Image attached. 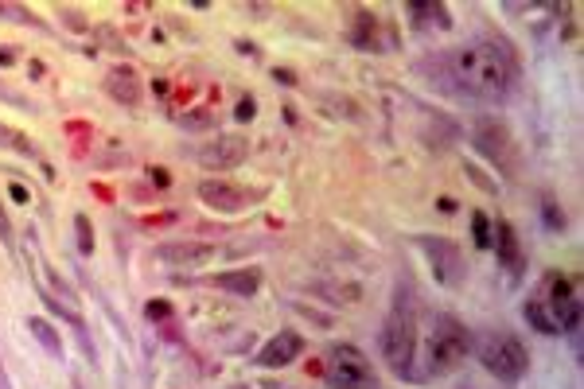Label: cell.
I'll return each instance as SVG.
<instances>
[{"label":"cell","instance_id":"cell-33","mask_svg":"<svg viewBox=\"0 0 584 389\" xmlns=\"http://www.w3.org/2000/svg\"><path fill=\"white\" fill-rule=\"evenodd\" d=\"M152 183H156V187H168V176H164V168H156V172H152Z\"/></svg>","mask_w":584,"mask_h":389},{"label":"cell","instance_id":"cell-26","mask_svg":"<svg viewBox=\"0 0 584 389\" xmlns=\"http://www.w3.org/2000/svg\"><path fill=\"white\" fill-rule=\"evenodd\" d=\"M74 230H78V253L90 257L94 253V226H90V218L86 214H74Z\"/></svg>","mask_w":584,"mask_h":389},{"label":"cell","instance_id":"cell-8","mask_svg":"<svg viewBox=\"0 0 584 389\" xmlns=\"http://www.w3.org/2000/svg\"><path fill=\"white\" fill-rule=\"evenodd\" d=\"M417 249L429 257V265H433V277L440 284H448V288H460L464 277H468V265H464V253L456 242H448V238H429V234H421V238H413Z\"/></svg>","mask_w":584,"mask_h":389},{"label":"cell","instance_id":"cell-23","mask_svg":"<svg viewBox=\"0 0 584 389\" xmlns=\"http://www.w3.org/2000/svg\"><path fill=\"white\" fill-rule=\"evenodd\" d=\"M180 125L191 133H203V129H215L219 117H215V109H187V113H180Z\"/></svg>","mask_w":584,"mask_h":389},{"label":"cell","instance_id":"cell-12","mask_svg":"<svg viewBox=\"0 0 584 389\" xmlns=\"http://www.w3.org/2000/svg\"><path fill=\"white\" fill-rule=\"evenodd\" d=\"M491 246L499 253V265L507 269V277L522 281V273H526V249H522V242H518V234H514V226L507 218H499L491 226Z\"/></svg>","mask_w":584,"mask_h":389},{"label":"cell","instance_id":"cell-21","mask_svg":"<svg viewBox=\"0 0 584 389\" xmlns=\"http://www.w3.org/2000/svg\"><path fill=\"white\" fill-rule=\"evenodd\" d=\"M0 148H12V152H20V156H36V144L28 141L20 129L4 125V121H0Z\"/></svg>","mask_w":584,"mask_h":389},{"label":"cell","instance_id":"cell-19","mask_svg":"<svg viewBox=\"0 0 584 389\" xmlns=\"http://www.w3.org/2000/svg\"><path fill=\"white\" fill-rule=\"evenodd\" d=\"M522 316H526V323H530L534 331H542V335H561L557 323H553V316L546 312V304H542L538 296H530V300L522 304Z\"/></svg>","mask_w":584,"mask_h":389},{"label":"cell","instance_id":"cell-10","mask_svg":"<svg viewBox=\"0 0 584 389\" xmlns=\"http://www.w3.org/2000/svg\"><path fill=\"white\" fill-rule=\"evenodd\" d=\"M257 195L261 191H246V187H238L230 179H203L199 183V199L219 214H242L246 207H254Z\"/></svg>","mask_w":584,"mask_h":389},{"label":"cell","instance_id":"cell-11","mask_svg":"<svg viewBox=\"0 0 584 389\" xmlns=\"http://www.w3.org/2000/svg\"><path fill=\"white\" fill-rule=\"evenodd\" d=\"M152 257L160 265H172V269H203L219 257V246H211V242H160Z\"/></svg>","mask_w":584,"mask_h":389},{"label":"cell","instance_id":"cell-15","mask_svg":"<svg viewBox=\"0 0 584 389\" xmlns=\"http://www.w3.org/2000/svg\"><path fill=\"white\" fill-rule=\"evenodd\" d=\"M215 288H222L226 296H238V300H250L257 296V288H261V269L257 265H242V269H226L219 277H211Z\"/></svg>","mask_w":584,"mask_h":389},{"label":"cell","instance_id":"cell-31","mask_svg":"<svg viewBox=\"0 0 584 389\" xmlns=\"http://www.w3.org/2000/svg\"><path fill=\"white\" fill-rule=\"evenodd\" d=\"M8 195H12L16 203H28V187H24V183H8Z\"/></svg>","mask_w":584,"mask_h":389},{"label":"cell","instance_id":"cell-6","mask_svg":"<svg viewBox=\"0 0 584 389\" xmlns=\"http://www.w3.org/2000/svg\"><path fill=\"white\" fill-rule=\"evenodd\" d=\"M324 382H328V389H378V374L355 343H339L328 351Z\"/></svg>","mask_w":584,"mask_h":389},{"label":"cell","instance_id":"cell-34","mask_svg":"<svg viewBox=\"0 0 584 389\" xmlns=\"http://www.w3.org/2000/svg\"><path fill=\"white\" fill-rule=\"evenodd\" d=\"M0 389H12V382H8V374H4V366H0Z\"/></svg>","mask_w":584,"mask_h":389},{"label":"cell","instance_id":"cell-30","mask_svg":"<svg viewBox=\"0 0 584 389\" xmlns=\"http://www.w3.org/2000/svg\"><path fill=\"white\" fill-rule=\"evenodd\" d=\"M0 242H4V246L12 242V222H8V214H4V207H0Z\"/></svg>","mask_w":584,"mask_h":389},{"label":"cell","instance_id":"cell-3","mask_svg":"<svg viewBox=\"0 0 584 389\" xmlns=\"http://www.w3.org/2000/svg\"><path fill=\"white\" fill-rule=\"evenodd\" d=\"M475 354H479L483 370L491 378L507 382V386L522 382L526 370H530V351L522 347V339L511 335V331H483L479 343H475Z\"/></svg>","mask_w":584,"mask_h":389},{"label":"cell","instance_id":"cell-28","mask_svg":"<svg viewBox=\"0 0 584 389\" xmlns=\"http://www.w3.org/2000/svg\"><path fill=\"white\" fill-rule=\"evenodd\" d=\"M0 102H8V106H16V109H32V102H28L20 90H12V86H4V82H0Z\"/></svg>","mask_w":584,"mask_h":389},{"label":"cell","instance_id":"cell-7","mask_svg":"<svg viewBox=\"0 0 584 389\" xmlns=\"http://www.w3.org/2000/svg\"><path fill=\"white\" fill-rule=\"evenodd\" d=\"M538 300L546 304L557 331H581V300H577V288L565 273H549Z\"/></svg>","mask_w":584,"mask_h":389},{"label":"cell","instance_id":"cell-35","mask_svg":"<svg viewBox=\"0 0 584 389\" xmlns=\"http://www.w3.org/2000/svg\"><path fill=\"white\" fill-rule=\"evenodd\" d=\"M222 389H250V386H242V382H234V386H222Z\"/></svg>","mask_w":584,"mask_h":389},{"label":"cell","instance_id":"cell-22","mask_svg":"<svg viewBox=\"0 0 584 389\" xmlns=\"http://www.w3.org/2000/svg\"><path fill=\"white\" fill-rule=\"evenodd\" d=\"M542 222H546L549 234H565V211H561V203L553 199V195H542Z\"/></svg>","mask_w":584,"mask_h":389},{"label":"cell","instance_id":"cell-29","mask_svg":"<svg viewBox=\"0 0 584 389\" xmlns=\"http://www.w3.org/2000/svg\"><path fill=\"white\" fill-rule=\"evenodd\" d=\"M234 117H238V121H254V117H257V102H254V98H242V102H238V109H234Z\"/></svg>","mask_w":584,"mask_h":389},{"label":"cell","instance_id":"cell-25","mask_svg":"<svg viewBox=\"0 0 584 389\" xmlns=\"http://www.w3.org/2000/svg\"><path fill=\"white\" fill-rule=\"evenodd\" d=\"M472 242L475 249H491V218L483 211H472Z\"/></svg>","mask_w":584,"mask_h":389},{"label":"cell","instance_id":"cell-18","mask_svg":"<svg viewBox=\"0 0 584 389\" xmlns=\"http://www.w3.org/2000/svg\"><path fill=\"white\" fill-rule=\"evenodd\" d=\"M24 327L32 331V339H36V343L43 347V351L51 354V358H59V362H63V335L55 331V323H51V319L32 316L28 323H24Z\"/></svg>","mask_w":584,"mask_h":389},{"label":"cell","instance_id":"cell-27","mask_svg":"<svg viewBox=\"0 0 584 389\" xmlns=\"http://www.w3.org/2000/svg\"><path fill=\"white\" fill-rule=\"evenodd\" d=\"M55 12H59V20H63L71 32H90V20H82V12H78V8L63 4V8H55Z\"/></svg>","mask_w":584,"mask_h":389},{"label":"cell","instance_id":"cell-20","mask_svg":"<svg viewBox=\"0 0 584 389\" xmlns=\"http://www.w3.org/2000/svg\"><path fill=\"white\" fill-rule=\"evenodd\" d=\"M0 20H12V24H24V28H47L43 20H39L32 8H24V4H8V0H0Z\"/></svg>","mask_w":584,"mask_h":389},{"label":"cell","instance_id":"cell-14","mask_svg":"<svg viewBox=\"0 0 584 389\" xmlns=\"http://www.w3.org/2000/svg\"><path fill=\"white\" fill-rule=\"evenodd\" d=\"M106 94H110L117 106L141 109V102H145V82H141V74L133 71V67H113L106 74Z\"/></svg>","mask_w":584,"mask_h":389},{"label":"cell","instance_id":"cell-2","mask_svg":"<svg viewBox=\"0 0 584 389\" xmlns=\"http://www.w3.org/2000/svg\"><path fill=\"white\" fill-rule=\"evenodd\" d=\"M405 296L398 292V304L390 308V316L378 327V354L398 378L413 374V354H417V319H413V308H409Z\"/></svg>","mask_w":584,"mask_h":389},{"label":"cell","instance_id":"cell-1","mask_svg":"<svg viewBox=\"0 0 584 389\" xmlns=\"http://www.w3.org/2000/svg\"><path fill=\"white\" fill-rule=\"evenodd\" d=\"M417 71L433 74L444 90L460 94V98H475V102H507L511 90L518 86V55L511 43L503 39H479L468 47L444 51L437 59L417 63Z\"/></svg>","mask_w":584,"mask_h":389},{"label":"cell","instance_id":"cell-32","mask_svg":"<svg viewBox=\"0 0 584 389\" xmlns=\"http://www.w3.org/2000/svg\"><path fill=\"white\" fill-rule=\"evenodd\" d=\"M12 63H16V51H12V47H4V51H0V67H12Z\"/></svg>","mask_w":584,"mask_h":389},{"label":"cell","instance_id":"cell-17","mask_svg":"<svg viewBox=\"0 0 584 389\" xmlns=\"http://www.w3.org/2000/svg\"><path fill=\"white\" fill-rule=\"evenodd\" d=\"M405 12L421 24V28H452V16H448V4H433V0H409Z\"/></svg>","mask_w":584,"mask_h":389},{"label":"cell","instance_id":"cell-16","mask_svg":"<svg viewBox=\"0 0 584 389\" xmlns=\"http://www.w3.org/2000/svg\"><path fill=\"white\" fill-rule=\"evenodd\" d=\"M347 39H351L359 51H378V16L366 12V8H355V12H351Z\"/></svg>","mask_w":584,"mask_h":389},{"label":"cell","instance_id":"cell-4","mask_svg":"<svg viewBox=\"0 0 584 389\" xmlns=\"http://www.w3.org/2000/svg\"><path fill=\"white\" fill-rule=\"evenodd\" d=\"M472 144H475V152H479L495 172H503L507 179L518 172V144H514L511 125H507L503 117H491V113L475 117Z\"/></svg>","mask_w":584,"mask_h":389},{"label":"cell","instance_id":"cell-13","mask_svg":"<svg viewBox=\"0 0 584 389\" xmlns=\"http://www.w3.org/2000/svg\"><path fill=\"white\" fill-rule=\"evenodd\" d=\"M300 354H304V335L285 327V331H277V335L257 351L254 362L261 370H285V366H292Z\"/></svg>","mask_w":584,"mask_h":389},{"label":"cell","instance_id":"cell-9","mask_svg":"<svg viewBox=\"0 0 584 389\" xmlns=\"http://www.w3.org/2000/svg\"><path fill=\"white\" fill-rule=\"evenodd\" d=\"M195 156H199V164L207 172H230L250 156V141L238 137V133H219L215 141H203V148Z\"/></svg>","mask_w":584,"mask_h":389},{"label":"cell","instance_id":"cell-5","mask_svg":"<svg viewBox=\"0 0 584 389\" xmlns=\"http://www.w3.org/2000/svg\"><path fill=\"white\" fill-rule=\"evenodd\" d=\"M472 351V331L456 316H437L433 319V335H429V374H452Z\"/></svg>","mask_w":584,"mask_h":389},{"label":"cell","instance_id":"cell-24","mask_svg":"<svg viewBox=\"0 0 584 389\" xmlns=\"http://www.w3.org/2000/svg\"><path fill=\"white\" fill-rule=\"evenodd\" d=\"M145 316L152 319V323H160V327H176V312H172L168 300H148Z\"/></svg>","mask_w":584,"mask_h":389}]
</instances>
